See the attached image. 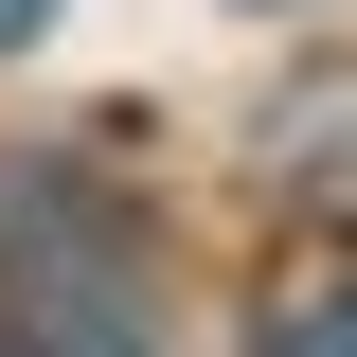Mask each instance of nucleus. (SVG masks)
<instances>
[{
  "instance_id": "obj_1",
  "label": "nucleus",
  "mask_w": 357,
  "mask_h": 357,
  "mask_svg": "<svg viewBox=\"0 0 357 357\" xmlns=\"http://www.w3.org/2000/svg\"><path fill=\"white\" fill-rule=\"evenodd\" d=\"M0 268H18V321H36V357H143L126 232L89 215L54 161H18V178H0Z\"/></svg>"
},
{
  "instance_id": "obj_2",
  "label": "nucleus",
  "mask_w": 357,
  "mask_h": 357,
  "mask_svg": "<svg viewBox=\"0 0 357 357\" xmlns=\"http://www.w3.org/2000/svg\"><path fill=\"white\" fill-rule=\"evenodd\" d=\"M268 357H357V286H304V304L268 321Z\"/></svg>"
},
{
  "instance_id": "obj_3",
  "label": "nucleus",
  "mask_w": 357,
  "mask_h": 357,
  "mask_svg": "<svg viewBox=\"0 0 357 357\" xmlns=\"http://www.w3.org/2000/svg\"><path fill=\"white\" fill-rule=\"evenodd\" d=\"M36 18H54V0H0V54H18V36H36Z\"/></svg>"
}]
</instances>
